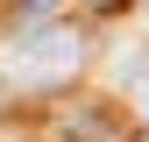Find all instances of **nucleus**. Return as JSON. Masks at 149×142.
<instances>
[{
	"label": "nucleus",
	"instance_id": "obj_1",
	"mask_svg": "<svg viewBox=\"0 0 149 142\" xmlns=\"http://www.w3.org/2000/svg\"><path fill=\"white\" fill-rule=\"evenodd\" d=\"M85 64V36L71 22H22L0 36V85L7 93H64Z\"/></svg>",
	"mask_w": 149,
	"mask_h": 142
},
{
	"label": "nucleus",
	"instance_id": "obj_2",
	"mask_svg": "<svg viewBox=\"0 0 149 142\" xmlns=\"http://www.w3.org/2000/svg\"><path fill=\"white\" fill-rule=\"evenodd\" d=\"M114 85H121V106H128V121L149 135V43H135V50L114 64Z\"/></svg>",
	"mask_w": 149,
	"mask_h": 142
},
{
	"label": "nucleus",
	"instance_id": "obj_3",
	"mask_svg": "<svg viewBox=\"0 0 149 142\" xmlns=\"http://www.w3.org/2000/svg\"><path fill=\"white\" fill-rule=\"evenodd\" d=\"M14 7H29V22H50V7H57V0H14Z\"/></svg>",
	"mask_w": 149,
	"mask_h": 142
},
{
	"label": "nucleus",
	"instance_id": "obj_4",
	"mask_svg": "<svg viewBox=\"0 0 149 142\" xmlns=\"http://www.w3.org/2000/svg\"><path fill=\"white\" fill-rule=\"evenodd\" d=\"M78 7H85V14H121L128 0H78Z\"/></svg>",
	"mask_w": 149,
	"mask_h": 142
}]
</instances>
